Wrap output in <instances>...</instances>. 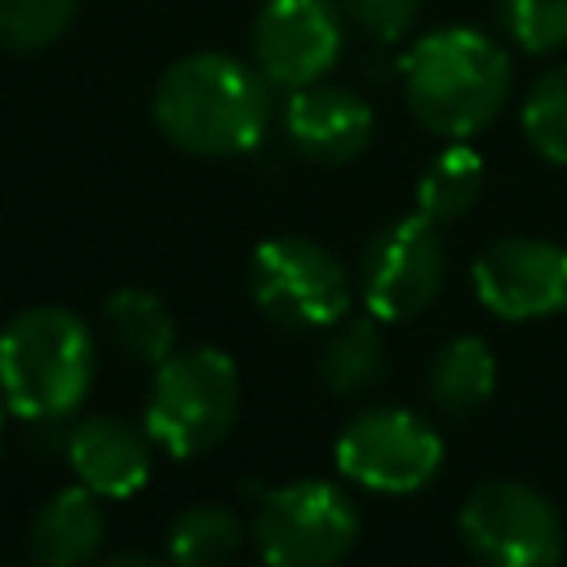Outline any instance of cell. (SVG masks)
I'll list each match as a JSON object with an SVG mask.
<instances>
[{
	"instance_id": "obj_1",
	"label": "cell",
	"mask_w": 567,
	"mask_h": 567,
	"mask_svg": "<svg viewBox=\"0 0 567 567\" xmlns=\"http://www.w3.org/2000/svg\"><path fill=\"white\" fill-rule=\"evenodd\" d=\"M151 120L186 155H248L270 128V80L257 62L199 49L164 66L151 93Z\"/></svg>"
},
{
	"instance_id": "obj_2",
	"label": "cell",
	"mask_w": 567,
	"mask_h": 567,
	"mask_svg": "<svg viewBox=\"0 0 567 567\" xmlns=\"http://www.w3.org/2000/svg\"><path fill=\"white\" fill-rule=\"evenodd\" d=\"M403 102L412 120L447 142H470L509 102V53L478 27H439L403 53Z\"/></svg>"
},
{
	"instance_id": "obj_3",
	"label": "cell",
	"mask_w": 567,
	"mask_h": 567,
	"mask_svg": "<svg viewBox=\"0 0 567 567\" xmlns=\"http://www.w3.org/2000/svg\"><path fill=\"white\" fill-rule=\"evenodd\" d=\"M97 372L89 323L66 306H27L0 328V399L22 421L71 416Z\"/></svg>"
},
{
	"instance_id": "obj_4",
	"label": "cell",
	"mask_w": 567,
	"mask_h": 567,
	"mask_svg": "<svg viewBox=\"0 0 567 567\" xmlns=\"http://www.w3.org/2000/svg\"><path fill=\"white\" fill-rule=\"evenodd\" d=\"M239 421V368L217 346L173 350L146 394V434L177 461L204 456L230 439Z\"/></svg>"
},
{
	"instance_id": "obj_5",
	"label": "cell",
	"mask_w": 567,
	"mask_h": 567,
	"mask_svg": "<svg viewBox=\"0 0 567 567\" xmlns=\"http://www.w3.org/2000/svg\"><path fill=\"white\" fill-rule=\"evenodd\" d=\"M248 536L261 567H337L359 540V509L337 483L297 478L261 496Z\"/></svg>"
},
{
	"instance_id": "obj_6",
	"label": "cell",
	"mask_w": 567,
	"mask_h": 567,
	"mask_svg": "<svg viewBox=\"0 0 567 567\" xmlns=\"http://www.w3.org/2000/svg\"><path fill=\"white\" fill-rule=\"evenodd\" d=\"M456 532L483 567H558L563 558L554 501L518 478L478 483L456 509Z\"/></svg>"
},
{
	"instance_id": "obj_7",
	"label": "cell",
	"mask_w": 567,
	"mask_h": 567,
	"mask_svg": "<svg viewBox=\"0 0 567 567\" xmlns=\"http://www.w3.org/2000/svg\"><path fill=\"white\" fill-rule=\"evenodd\" d=\"M248 292L279 328H332L350 310L346 266L315 239L275 235L252 248Z\"/></svg>"
},
{
	"instance_id": "obj_8",
	"label": "cell",
	"mask_w": 567,
	"mask_h": 567,
	"mask_svg": "<svg viewBox=\"0 0 567 567\" xmlns=\"http://www.w3.org/2000/svg\"><path fill=\"white\" fill-rule=\"evenodd\" d=\"M337 470L377 496H412L443 470V434L408 408H368L332 443Z\"/></svg>"
},
{
	"instance_id": "obj_9",
	"label": "cell",
	"mask_w": 567,
	"mask_h": 567,
	"mask_svg": "<svg viewBox=\"0 0 567 567\" xmlns=\"http://www.w3.org/2000/svg\"><path fill=\"white\" fill-rule=\"evenodd\" d=\"M443 275H447V252L439 221H430L425 213H408L385 221L368 239L359 261V292L372 319L403 323L434 306Z\"/></svg>"
},
{
	"instance_id": "obj_10",
	"label": "cell",
	"mask_w": 567,
	"mask_h": 567,
	"mask_svg": "<svg viewBox=\"0 0 567 567\" xmlns=\"http://www.w3.org/2000/svg\"><path fill=\"white\" fill-rule=\"evenodd\" d=\"M252 62L275 89H306L323 80L346 44L341 0H261L252 31Z\"/></svg>"
},
{
	"instance_id": "obj_11",
	"label": "cell",
	"mask_w": 567,
	"mask_h": 567,
	"mask_svg": "<svg viewBox=\"0 0 567 567\" xmlns=\"http://www.w3.org/2000/svg\"><path fill=\"white\" fill-rule=\"evenodd\" d=\"M474 297L509 323L549 319L567 310V248L540 235H505L492 239L474 270Z\"/></svg>"
},
{
	"instance_id": "obj_12",
	"label": "cell",
	"mask_w": 567,
	"mask_h": 567,
	"mask_svg": "<svg viewBox=\"0 0 567 567\" xmlns=\"http://www.w3.org/2000/svg\"><path fill=\"white\" fill-rule=\"evenodd\" d=\"M377 115L363 93L315 80L292 89L284 102V137L310 164H350L368 151Z\"/></svg>"
},
{
	"instance_id": "obj_13",
	"label": "cell",
	"mask_w": 567,
	"mask_h": 567,
	"mask_svg": "<svg viewBox=\"0 0 567 567\" xmlns=\"http://www.w3.org/2000/svg\"><path fill=\"white\" fill-rule=\"evenodd\" d=\"M151 447H155V439L146 434V425L97 412V416H84L71 425L66 465H71L75 483H84L89 492L128 501L151 478Z\"/></svg>"
},
{
	"instance_id": "obj_14",
	"label": "cell",
	"mask_w": 567,
	"mask_h": 567,
	"mask_svg": "<svg viewBox=\"0 0 567 567\" xmlns=\"http://www.w3.org/2000/svg\"><path fill=\"white\" fill-rule=\"evenodd\" d=\"M102 540H106L102 496L89 492L84 483L44 496L27 527V554L35 567H89L102 554Z\"/></svg>"
},
{
	"instance_id": "obj_15",
	"label": "cell",
	"mask_w": 567,
	"mask_h": 567,
	"mask_svg": "<svg viewBox=\"0 0 567 567\" xmlns=\"http://www.w3.org/2000/svg\"><path fill=\"white\" fill-rule=\"evenodd\" d=\"M102 323H106L111 341L128 359L146 363V368H159L177 350V319L146 288H120V292H111L106 306H102Z\"/></svg>"
},
{
	"instance_id": "obj_16",
	"label": "cell",
	"mask_w": 567,
	"mask_h": 567,
	"mask_svg": "<svg viewBox=\"0 0 567 567\" xmlns=\"http://www.w3.org/2000/svg\"><path fill=\"white\" fill-rule=\"evenodd\" d=\"M425 390L452 416H465V412L483 408L492 399V390H496V354H492V346L483 337H452L430 359Z\"/></svg>"
},
{
	"instance_id": "obj_17",
	"label": "cell",
	"mask_w": 567,
	"mask_h": 567,
	"mask_svg": "<svg viewBox=\"0 0 567 567\" xmlns=\"http://www.w3.org/2000/svg\"><path fill=\"white\" fill-rule=\"evenodd\" d=\"M381 319L363 315V319H341L332 323L323 354H319V377L332 394L354 399L363 390H372L385 377V341H381Z\"/></svg>"
},
{
	"instance_id": "obj_18",
	"label": "cell",
	"mask_w": 567,
	"mask_h": 567,
	"mask_svg": "<svg viewBox=\"0 0 567 567\" xmlns=\"http://www.w3.org/2000/svg\"><path fill=\"white\" fill-rule=\"evenodd\" d=\"M483 155L470 142H447L416 182V213H425L439 226L465 217L483 195Z\"/></svg>"
},
{
	"instance_id": "obj_19",
	"label": "cell",
	"mask_w": 567,
	"mask_h": 567,
	"mask_svg": "<svg viewBox=\"0 0 567 567\" xmlns=\"http://www.w3.org/2000/svg\"><path fill=\"white\" fill-rule=\"evenodd\" d=\"M244 518L230 505H190L168 523L173 567H230L244 549Z\"/></svg>"
},
{
	"instance_id": "obj_20",
	"label": "cell",
	"mask_w": 567,
	"mask_h": 567,
	"mask_svg": "<svg viewBox=\"0 0 567 567\" xmlns=\"http://www.w3.org/2000/svg\"><path fill=\"white\" fill-rule=\"evenodd\" d=\"M523 133L536 155L567 168V62L549 66L523 97Z\"/></svg>"
},
{
	"instance_id": "obj_21",
	"label": "cell",
	"mask_w": 567,
	"mask_h": 567,
	"mask_svg": "<svg viewBox=\"0 0 567 567\" xmlns=\"http://www.w3.org/2000/svg\"><path fill=\"white\" fill-rule=\"evenodd\" d=\"M80 13V0H0V49L40 53L58 44Z\"/></svg>"
},
{
	"instance_id": "obj_22",
	"label": "cell",
	"mask_w": 567,
	"mask_h": 567,
	"mask_svg": "<svg viewBox=\"0 0 567 567\" xmlns=\"http://www.w3.org/2000/svg\"><path fill=\"white\" fill-rule=\"evenodd\" d=\"M496 18L523 53L567 49V0H496Z\"/></svg>"
},
{
	"instance_id": "obj_23",
	"label": "cell",
	"mask_w": 567,
	"mask_h": 567,
	"mask_svg": "<svg viewBox=\"0 0 567 567\" xmlns=\"http://www.w3.org/2000/svg\"><path fill=\"white\" fill-rule=\"evenodd\" d=\"M341 13L368 40L399 44L416 27V18H421V0H341Z\"/></svg>"
},
{
	"instance_id": "obj_24",
	"label": "cell",
	"mask_w": 567,
	"mask_h": 567,
	"mask_svg": "<svg viewBox=\"0 0 567 567\" xmlns=\"http://www.w3.org/2000/svg\"><path fill=\"white\" fill-rule=\"evenodd\" d=\"M102 567H173V563L168 558H155V554H142V549H128V554L106 558Z\"/></svg>"
},
{
	"instance_id": "obj_25",
	"label": "cell",
	"mask_w": 567,
	"mask_h": 567,
	"mask_svg": "<svg viewBox=\"0 0 567 567\" xmlns=\"http://www.w3.org/2000/svg\"><path fill=\"white\" fill-rule=\"evenodd\" d=\"M0 452H4V408H0Z\"/></svg>"
}]
</instances>
